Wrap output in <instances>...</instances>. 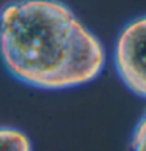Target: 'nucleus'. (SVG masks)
I'll return each instance as SVG.
<instances>
[{"instance_id": "nucleus-1", "label": "nucleus", "mask_w": 146, "mask_h": 151, "mask_svg": "<svg viewBox=\"0 0 146 151\" xmlns=\"http://www.w3.org/2000/svg\"><path fill=\"white\" fill-rule=\"evenodd\" d=\"M0 58L22 85L63 91L104 73L102 41L61 0H16L0 9Z\"/></svg>"}, {"instance_id": "nucleus-3", "label": "nucleus", "mask_w": 146, "mask_h": 151, "mask_svg": "<svg viewBox=\"0 0 146 151\" xmlns=\"http://www.w3.org/2000/svg\"><path fill=\"white\" fill-rule=\"evenodd\" d=\"M0 151H33L31 139L16 126H0Z\"/></svg>"}, {"instance_id": "nucleus-2", "label": "nucleus", "mask_w": 146, "mask_h": 151, "mask_svg": "<svg viewBox=\"0 0 146 151\" xmlns=\"http://www.w3.org/2000/svg\"><path fill=\"white\" fill-rule=\"evenodd\" d=\"M112 60L122 85L146 101V14L132 19L120 30Z\"/></svg>"}, {"instance_id": "nucleus-4", "label": "nucleus", "mask_w": 146, "mask_h": 151, "mask_svg": "<svg viewBox=\"0 0 146 151\" xmlns=\"http://www.w3.org/2000/svg\"><path fill=\"white\" fill-rule=\"evenodd\" d=\"M129 151H146V110L135 123L130 135Z\"/></svg>"}]
</instances>
